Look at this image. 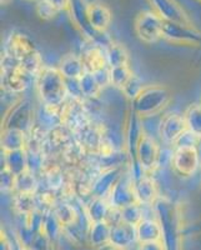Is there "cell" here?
<instances>
[{"label":"cell","mask_w":201,"mask_h":250,"mask_svg":"<svg viewBox=\"0 0 201 250\" xmlns=\"http://www.w3.org/2000/svg\"><path fill=\"white\" fill-rule=\"evenodd\" d=\"M145 85H142V82L139 79L138 77H135L134 75L133 79L130 80V82L128 83V85L125 86L124 89H122V94H124L125 97L128 98L129 100H131V102H134V100L138 98V95H139L140 93H141L142 88H144Z\"/></svg>","instance_id":"d6a6232c"},{"label":"cell","mask_w":201,"mask_h":250,"mask_svg":"<svg viewBox=\"0 0 201 250\" xmlns=\"http://www.w3.org/2000/svg\"><path fill=\"white\" fill-rule=\"evenodd\" d=\"M109 70H110V85L119 90H122L134 78V73L129 65L109 68Z\"/></svg>","instance_id":"f546056e"},{"label":"cell","mask_w":201,"mask_h":250,"mask_svg":"<svg viewBox=\"0 0 201 250\" xmlns=\"http://www.w3.org/2000/svg\"><path fill=\"white\" fill-rule=\"evenodd\" d=\"M35 12L39 15L40 19L43 20H51L54 19L58 15V10H55L48 1L45 0H38L37 6H35Z\"/></svg>","instance_id":"836d02e7"},{"label":"cell","mask_w":201,"mask_h":250,"mask_svg":"<svg viewBox=\"0 0 201 250\" xmlns=\"http://www.w3.org/2000/svg\"><path fill=\"white\" fill-rule=\"evenodd\" d=\"M111 225L106 220L91 223L88 230V243L95 249L110 243Z\"/></svg>","instance_id":"7402d4cb"},{"label":"cell","mask_w":201,"mask_h":250,"mask_svg":"<svg viewBox=\"0 0 201 250\" xmlns=\"http://www.w3.org/2000/svg\"><path fill=\"white\" fill-rule=\"evenodd\" d=\"M106 59H108L109 68H115V66L129 65V51L126 50L122 44L113 43L106 48Z\"/></svg>","instance_id":"83f0119b"},{"label":"cell","mask_w":201,"mask_h":250,"mask_svg":"<svg viewBox=\"0 0 201 250\" xmlns=\"http://www.w3.org/2000/svg\"><path fill=\"white\" fill-rule=\"evenodd\" d=\"M35 114L33 104L29 99H19L12 104L4 114L1 129H18L28 134L33 129L35 123Z\"/></svg>","instance_id":"5b68a950"},{"label":"cell","mask_w":201,"mask_h":250,"mask_svg":"<svg viewBox=\"0 0 201 250\" xmlns=\"http://www.w3.org/2000/svg\"><path fill=\"white\" fill-rule=\"evenodd\" d=\"M3 53L19 62V65L34 78H37L44 68L43 58L40 55L34 40L21 31H13L6 38Z\"/></svg>","instance_id":"7a4b0ae2"},{"label":"cell","mask_w":201,"mask_h":250,"mask_svg":"<svg viewBox=\"0 0 201 250\" xmlns=\"http://www.w3.org/2000/svg\"><path fill=\"white\" fill-rule=\"evenodd\" d=\"M186 130L187 128L184 117L176 113H167L162 115L158 129L159 137L161 142L166 145H173V146H175L176 142Z\"/></svg>","instance_id":"30bf717a"},{"label":"cell","mask_w":201,"mask_h":250,"mask_svg":"<svg viewBox=\"0 0 201 250\" xmlns=\"http://www.w3.org/2000/svg\"><path fill=\"white\" fill-rule=\"evenodd\" d=\"M97 250H128V249H124V248H120V247H118V245H114V244H111V243H109V244L104 245V247L99 248V249H97Z\"/></svg>","instance_id":"8d00e7d4"},{"label":"cell","mask_w":201,"mask_h":250,"mask_svg":"<svg viewBox=\"0 0 201 250\" xmlns=\"http://www.w3.org/2000/svg\"><path fill=\"white\" fill-rule=\"evenodd\" d=\"M39 191V180L34 171L25 170L17 175L15 180V193L37 194Z\"/></svg>","instance_id":"4316f807"},{"label":"cell","mask_w":201,"mask_h":250,"mask_svg":"<svg viewBox=\"0 0 201 250\" xmlns=\"http://www.w3.org/2000/svg\"><path fill=\"white\" fill-rule=\"evenodd\" d=\"M144 210H142V205L139 203L131 204L126 208L120 209V219L122 222L129 223L131 225H138L142 219H144Z\"/></svg>","instance_id":"4dcf8cb0"},{"label":"cell","mask_w":201,"mask_h":250,"mask_svg":"<svg viewBox=\"0 0 201 250\" xmlns=\"http://www.w3.org/2000/svg\"><path fill=\"white\" fill-rule=\"evenodd\" d=\"M79 86L84 100L99 99V97L101 95L102 89H104L100 85V83L98 82L95 74L94 73H89V71H85L84 75L79 79Z\"/></svg>","instance_id":"cb8c5ba5"},{"label":"cell","mask_w":201,"mask_h":250,"mask_svg":"<svg viewBox=\"0 0 201 250\" xmlns=\"http://www.w3.org/2000/svg\"><path fill=\"white\" fill-rule=\"evenodd\" d=\"M85 70L89 73H97L102 69L109 68L106 59V48L100 44L85 39V45H82L80 53Z\"/></svg>","instance_id":"7c38bea8"},{"label":"cell","mask_w":201,"mask_h":250,"mask_svg":"<svg viewBox=\"0 0 201 250\" xmlns=\"http://www.w3.org/2000/svg\"><path fill=\"white\" fill-rule=\"evenodd\" d=\"M198 149H199V151H200V155H201V138H200V143H199Z\"/></svg>","instance_id":"f35d334b"},{"label":"cell","mask_w":201,"mask_h":250,"mask_svg":"<svg viewBox=\"0 0 201 250\" xmlns=\"http://www.w3.org/2000/svg\"><path fill=\"white\" fill-rule=\"evenodd\" d=\"M198 1H200V3H201V0H198Z\"/></svg>","instance_id":"60d3db41"},{"label":"cell","mask_w":201,"mask_h":250,"mask_svg":"<svg viewBox=\"0 0 201 250\" xmlns=\"http://www.w3.org/2000/svg\"><path fill=\"white\" fill-rule=\"evenodd\" d=\"M37 1H38V0H37Z\"/></svg>","instance_id":"b9f144b4"},{"label":"cell","mask_w":201,"mask_h":250,"mask_svg":"<svg viewBox=\"0 0 201 250\" xmlns=\"http://www.w3.org/2000/svg\"><path fill=\"white\" fill-rule=\"evenodd\" d=\"M162 39L175 45L200 46L201 31L191 24L176 23L164 20Z\"/></svg>","instance_id":"52a82bcc"},{"label":"cell","mask_w":201,"mask_h":250,"mask_svg":"<svg viewBox=\"0 0 201 250\" xmlns=\"http://www.w3.org/2000/svg\"><path fill=\"white\" fill-rule=\"evenodd\" d=\"M134 190L138 203L142 207H153L160 198L158 184L150 174H145L139 179L134 180Z\"/></svg>","instance_id":"9a60e30c"},{"label":"cell","mask_w":201,"mask_h":250,"mask_svg":"<svg viewBox=\"0 0 201 250\" xmlns=\"http://www.w3.org/2000/svg\"><path fill=\"white\" fill-rule=\"evenodd\" d=\"M162 29L164 19L154 10L140 13L134 19L135 35L145 44H153L162 39Z\"/></svg>","instance_id":"8992f818"},{"label":"cell","mask_w":201,"mask_h":250,"mask_svg":"<svg viewBox=\"0 0 201 250\" xmlns=\"http://www.w3.org/2000/svg\"><path fill=\"white\" fill-rule=\"evenodd\" d=\"M88 20L91 28L98 33H106L113 21V14L108 5L101 1H90L86 8Z\"/></svg>","instance_id":"2e32d148"},{"label":"cell","mask_w":201,"mask_h":250,"mask_svg":"<svg viewBox=\"0 0 201 250\" xmlns=\"http://www.w3.org/2000/svg\"><path fill=\"white\" fill-rule=\"evenodd\" d=\"M124 176V165L115 168L105 169L97 176L91 187V196L98 198H108L113 188Z\"/></svg>","instance_id":"5bb4252c"},{"label":"cell","mask_w":201,"mask_h":250,"mask_svg":"<svg viewBox=\"0 0 201 250\" xmlns=\"http://www.w3.org/2000/svg\"><path fill=\"white\" fill-rule=\"evenodd\" d=\"M200 151L198 146H176L171 153L170 164L182 176H193L200 167Z\"/></svg>","instance_id":"9c48e42d"},{"label":"cell","mask_w":201,"mask_h":250,"mask_svg":"<svg viewBox=\"0 0 201 250\" xmlns=\"http://www.w3.org/2000/svg\"><path fill=\"white\" fill-rule=\"evenodd\" d=\"M35 78L24 70L13 58L4 54L1 57V86L10 94H21L30 88Z\"/></svg>","instance_id":"277c9868"},{"label":"cell","mask_w":201,"mask_h":250,"mask_svg":"<svg viewBox=\"0 0 201 250\" xmlns=\"http://www.w3.org/2000/svg\"><path fill=\"white\" fill-rule=\"evenodd\" d=\"M136 233L139 243L159 242L162 239V228L159 219L144 218L136 225Z\"/></svg>","instance_id":"ffe728a7"},{"label":"cell","mask_w":201,"mask_h":250,"mask_svg":"<svg viewBox=\"0 0 201 250\" xmlns=\"http://www.w3.org/2000/svg\"><path fill=\"white\" fill-rule=\"evenodd\" d=\"M20 250H34L33 248H20Z\"/></svg>","instance_id":"ab89813d"},{"label":"cell","mask_w":201,"mask_h":250,"mask_svg":"<svg viewBox=\"0 0 201 250\" xmlns=\"http://www.w3.org/2000/svg\"><path fill=\"white\" fill-rule=\"evenodd\" d=\"M13 210L18 215L26 218L31 213L38 210V203L35 194H23V193H14L13 194Z\"/></svg>","instance_id":"603a6c76"},{"label":"cell","mask_w":201,"mask_h":250,"mask_svg":"<svg viewBox=\"0 0 201 250\" xmlns=\"http://www.w3.org/2000/svg\"><path fill=\"white\" fill-rule=\"evenodd\" d=\"M82 210L85 213L86 218L90 223H97L106 220L110 214L111 205L109 204L106 198H98V196H91L88 202L85 203Z\"/></svg>","instance_id":"d6986e66"},{"label":"cell","mask_w":201,"mask_h":250,"mask_svg":"<svg viewBox=\"0 0 201 250\" xmlns=\"http://www.w3.org/2000/svg\"><path fill=\"white\" fill-rule=\"evenodd\" d=\"M154 12L166 21L191 24L190 17L176 0H147Z\"/></svg>","instance_id":"4fadbf2b"},{"label":"cell","mask_w":201,"mask_h":250,"mask_svg":"<svg viewBox=\"0 0 201 250\" xmlns=\"http://www.w3.org/2000/svg\"><path fill=\"white\" fill-rule=\"evenodd\" d=\"M12 1V0H0V3H1V5H6V4H9Z\"/></svg>","instance_id":"74e56055"},{"label":"cell","mask_w":201,"mask_h":250,"mask_svg":"<svg viewBox=\"0 0 201 250\" xmlns=\"http://www.w3.org/2000/svg\"><path fill=\"white\" fill-rule=\"evenodd\" d=\"M110 243L114 245H118L124 249H129L138 242V233H136V227L129 223H125L119 220L118 223L111 225L110 230Z\"/></svg>","instance_id":"e0dca14e"},{"label":"cell","mask_w":201,"mask_h":250,"mask_svg":"<svg viewBox=\"0 0 201 250\" xmlns=\"http://www.w3.org/2000/svg\"><path fill=\"white\" fill-rule=\"evenodd\" d=\"M162 149L158 144L155 139L150 134L142 133L140 137L138 145L135 148L133 160L139 163L146 173H153L156 168L160 167V159H161Z\"/></svg>","instance_id":"ba28073f"},{"label":"cell","mask_w":201,"mask_h":250,"mask_svg":"<svg viewBox=\"0 0 201 250\" xmlns=\"http://www.w3.org/2000/svg\"><path fill=\"white\" fill-rule=\"evenodd\" d=\"M171 91L160 84L145 85L141 93L133 102V110L141 119L159 115L167 108L171 102Z\"/></svg>","instance_id":"3957f363"},{"label":"cell","mask_w":201,"mask_h":250,"mask_svg":"<svg viewBox=\"0 0 201 250\" xmlns=\"http://www.w3.org/2000/svg\"><path fill=\"white\" fill-rule=\"evenodd\" d=\"M15 180H17V175L9 170L6 167H3L1 168V191L5 194H14Z\"/></svg>","instance_id":"1f68e13d"},{"label":"cell","mask_w":201,"mask_h":250,"mask_svg":"<svg viewBox=\"0 0 201 250\" xmlns=\"http://www.w3.org/2000/svg\"><path fill=\"white\" fill-rule=\"evenodd\" d=\"M108 202L114 209H122L131 204L138 203L135 190H134L133 176H122L119 182L116 183L113 190L108 195Z\"/></svg>","instance_id":"8fae6325"},{"label":"cell","mask_w":201,"mask_h":250,"mask_svg":"<svg viewBox=\"0 0 201 250\" xmlns=\"http://www.w3.org/2000/svg\"><path fill=\"white\" fill-rule=\"evenodd\" d=\"M28 134L18 129H1V150L3 153L23 150L26 148Z\"/></svg>","instance_id":"44dd1931"},{"label":"cell","mask_w":201,"mask_h":250,"mask_svg":"<svg viewBox=\"0 0 201 250\" xmlns=\"http://www.w3.org/2000/svg\"><path fill=\"white\" fill-rule=\"evenodd\" d=\"M187 130L201 138V104H191L182 114Z\"/></svg>","instance_id":"f1b7e54d"},{"label":"cell","mask_w":201,"mask_h":250,"mask_svg":"<svg viewBox=\"0 0 201 250\" xmlns=\"http://www.w3.org/2000/svg\"><path fill=\"white\" fill-rule=\"evenodd\" d=\"M138 250H166L162 240L159 242H150V243H139Z\"/></svg>","instance_id":"d590c367"},{"label":"cell","mask_w":201,"mask_h":250,"mask_svg":"<svg viewBox=\"0 0 201 250\" xmlns=\"http://www.w3.org/2000/svg\"><path fill=\"white\" fill-rule=\"evenodd\" d=\"M58 69L66 80H79L86 71L81 57L74 53L64 55L60 59Z\"/></svg>","instance_id":"ac0fdd59"},{"label":"cell","mask_w":201,"mask_h":250,"mask_svg":"<svg viewBox=\"0 0 201 250\" xmlns=\"http://www.w3.org/2000/svg\"><path fill=\"white\" fill-rule=\"evenodd\" d=\"M35 89L41 105L60 109L69 99L66 79L58 66L44 65L35 78Z\"/></svg>","instance_id":"6da1fadb"},{"label":"cell","mask_w":201,"mask_h":250,"mask_svg":"<svg viewBox=\"0 0 201 250\" xmlns=\"http://www.w3.org/2000/svg\"><path fill=\"white\" fill-rule=\"evenodd\" d=\"M58 12H68L70 8L71 0H45Z\"/></svg>","instance_id":"e575fe53"},{"label":"cell","mask_w":201,"mask_h":250,"mask_svg":"<svg viewBox=\"0 0 201 250\" xmlns=\"http://www.w3.org/2000/svg\"><path fill=\"white\" fill-rule=\"evenodd\" d=\"M54 214L57 218L59 219V222L61 223L62 227H68V225L77 223L80 218V213L78 210V208L69 203L68 200L60 199L58 204L54 208Z\"/></svg>","instance_id":"484cf974"},{"label":"cell","mask_w":201,"mask_h":250,"mask_svg":"<svg viewBox=\"0 0 201 250\" xmlns=\"http://www.w3.org/2000/svg\"><path fill=\"white\" fill-rule=\"evenodd\" d=\"M4 154V165L10 171L18 175V174L23 173V171L28 170V155H26V150H13L6 151Z\"/></svg>","instance_id":"d4e9b609"}]
</instances>
